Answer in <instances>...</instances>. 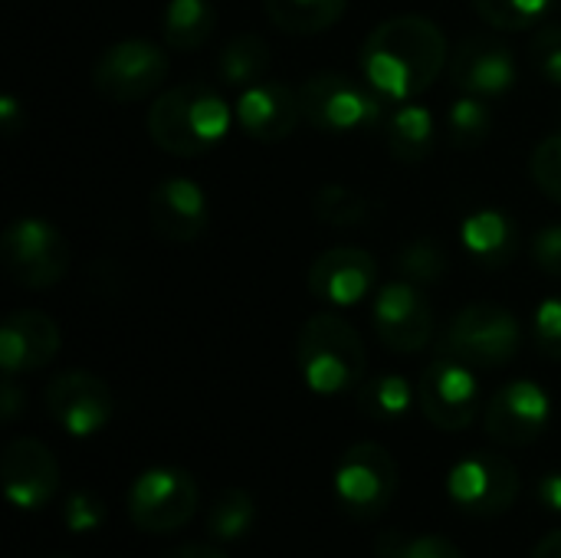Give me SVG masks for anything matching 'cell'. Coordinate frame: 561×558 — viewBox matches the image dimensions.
I'll list each match as a JSON object with an SVG mask.
<instances>
[{"instance_id":"obj_1","label":"cell","mask_w":561,"mask_h":558,"mask_svg":"<svg viewBox=\"0 0 561 558\" xmlns=\"http://www.w3.org/2000/svg\"><path fill=\"white\" fill-rule=\"evenodd\" d=\"M447 62L450 56L444 30L417 13L378 23L362 46L365 82L394 102H411L427 92Z\"/></svg>"},{"instance_id":"obj_2","label":"cell","mask_w":561,"mask_h":558,"mask_svg":"<svg viewBox=\"0 0 561 558\" xmlns=\"http://www.w3.org/2000/svg\"><path fill=\"white\" fill-rule=\"evenodd\" d=\"M233 118L237 112L227 105V99L217 89L187 82V86L164 89L151 102L145 125L161 151L174 158H194L217 148L227 138Z\"/></svg>"},{"instance_id":"obj_3","label":"cell","mask_w":561,"mask_h":558,"mask_svg":"<svg viewBox=\"0 0 561 558\" xmlns=\"http://www.w3.org/2000/svg\"><path fill=\"white\" fill-rule=\"evenodd\" d=\"M296 362L302 382L316 395H342L365 382L368 355L352 322L335 312H316L296 335Z\"/></svg>"},{"instance_id":"obj_4","label":"cell","mask_w":561,"mask_h":558,"mask_svg":"<svg viewBox=\"0 0 561 558\" xmlns=\"http://www.w3.org/2000/svg\"><path fill=\"white\" fill-rule=\"evenodd\" d=\"M296 92L302 122L325 135H355L385 115V95L345 72H316Z\"/></svg>"},{"instance_id":"obj_5","label":"cell","mask_w":561,"mask_h":558,"mask_svg":"<svg viewBox=\"0 0 561 558\" xmlns=\"http://www.w3.org/2000/svg\"><path fill=\"white\" fill-rule=\"evenodd\" d=\"M523 349L519 319L496 303H473L460 309L444 332V355L470 368H503Z\"/></svg>"},{"instance_id":"obj_6","label":"cell","mask_w":561,"mask_h":558,"mask_svg":"<svg viewBox=\"0 0 561 558\" xmlns=\"http://www.w3.org/2000/svg\"><path fill=\"white\" fill-rule=\"evenodd\" d=\"M519 470L510 457L493 451H477L457 460L447 474V493L457 510L477 520L503 516L519 497Z\"/></svg>"},{"instance_id":"obj_7","label":"cell","mask_w":561,"mask_h":558,"mask_svg":"<svg viewBox=\"0 0 561 558\" xmlns=\"http://www.w3.org/2000/svg\"><path fill=\"white\" fill-rule=\"evenodd\" d=\"M398 493V464L381 444H355L342 454L335 470V497L352 520H375L388 513Z\"/></svg>"},{"instance_id":"obj_8","label":"cell","mask_w":561,"mask_h":558,"mask_svg":"<svg viewBox=\"0 0 561 558\" xmlns=\"http://www.w3.org/2000/svg\"><path fill=\"white\" fill-rule=\"evenodd\" d=\"M7 273L26 289H49L69 270V243L43 217H20L3 230Z\"/></svg>"},{"instance_id":"obj_9","label":"cell","mask_w":561,"mask_h":558,"mask_svg":"<svg viewBox=\"0 0 561 558\" xmlns=\"http://www.w3.org/2000/svg\"><path fill=\"white\" fill-rule=\"evenodd\" d=\"M201 493L187 470L151 467L128 490V516L145 533H174L197 513Z\"/></svg>"},{"instance_id":"obj_10","label":"cell","mask_w":561,"mask_h":558,"mask_svg":"<svg viewBox=\"0 0 561 558\" xmlns=\"http://www.w3.org/2000/svg\"><path fill=\"white\" fill-rule=\"evenodd\" d=\"M168 79V56L148 39H122L108 46L92 69V86L112 102H138Z\"/></svg>"},{"instance_id":"obj_11","label":"cell","mask_w":561,"mask_h":558,"mask_svg":"<svg viewBox=\"0 0 561 558\" xmlns=\"http://www.w3.org/2000/svg\"><path fill=\"white\" fill-rule=\"evenodd\" d=\"M417 401L424 418L440 431H467L480 411V385L470 365L440 355L421 372Z\"/></svg>"},{"instance_id":"obj_12","label":"cell","mask_w":561,"mask_h":558,"mask_svg":"<svg viewBox=\"0 0 561 558\" xmlns=\"http://www.w3.org/2000/svg\"><path fill=\"white\" fill-rule=\"evenodd\" d=\"M371 322L378 339L401 355H414L434 339V309L417 283L401 280L381 286L371 299Z\"/></svg>"},{"instance_id":"obj_13","label":"cell","mask_w":561,"mask_h":558,"mask_svg":"<svg viewBox=\"0 0 561 558\" xmlns=\"http://www.w3.org/2000/svg\"><path fill=\"white\" fill-rule=\"evenodd\" d=\"M552 421V398L536 382H510L486 405V434L503 447L536 444Z\"/></svg>"},{"instance_id":"obj_14","label":"cell","mask_w":561,"mask_h":558,"mask_svg":"<svg viewBox=\"0 0 561 558\" xmlns=\"http://www.w3.org/2000/svg\"><path fill=\"white\" fill-rule=\"evenodd\" d=\"M46 414L69 437H92L112 421V391L92 372H62L46 385Z\"/></svg>"},{"instance_id":"obj_15","label":"cell","mask_w":561,"mask_h":558,"mask_svg":"<svg viewBox=\"0 0 561 558\" xmlns=\"http://www.w3.org/2000/svg\"><path fill=\"white\" fill-rule=\"evenodd\" d=\"M516 79L519 66L513 49L493 36H470L450 56V82L467 95L500 99L516 86Z\"/></svg>"},{"instance_id":"obj_16","label":"cell","mask_w":561,"mask_h":558,"mask_svg":"<svg viewBox=\"0 0 561 558\" xmlns=\"http://www.w3.org/2000/svg\"><path fill=\"white\" fill-rule=\"evenodd\" d=\"M378 280V263L362 247H332L309 266V293L329 306L348 309L368 299Z\"/></svg>"},{"instance_id":"obj_17","label":"cell","mask_w":561,"mask_h":558,"mask_svg":"<svg viewBox=\"0 0 561 558\" xmlns=\"http://www.w3.org/2000/svg\"><path fill=\"white\" fill-rule=\"evenodd\" d=\"M3 493L16 510H43L59 490V464L53 451L33 437H20L3 451Z\"/></svg>"},{"instance_id":"obj_18","label":"cell","mask_w":561,"mask_h":558,"mask_svg":"<svg viewBox=\"0 0 561 558\" xmlns=\"http://www.w3.org/2000/svg\"><path fill=\"white\" fill-rule=\"evenodd\" d=\"M233 112H237V125L243 128V135H250L253 141H266V145L286 141L302 122L299 92H293L286 82H276V79H260L240 89Z\"/></svg>"},{"instance_id":"obj_19","label":"cell","mask_w":561,"mask_h":558,"mask_svg":"<svg viewBox=\"0 0 561 558\" xmlns=\"http://www.w3.org/2000/svg\"><path fill=\"white\" fill-rule=\"evenodd\" d=\"M59 326L39 309H16L0 326V365L3 375L16 378L46 368L59 355Z\"/></svg>"},{"instance_id":"obj_20","label":"cell","mask_w":561,"mask_h":558,"mask_svg":"<svg viewBox=\"0 0 561 558\" xmlns=\"http://www.w3.org/2000/svg\"><path fill=\"white\" fill-rule=\"evenodd\" d=\"M151 227L168 243H194L210 224V201L191 178H168L148 197Z\"/></svg>"},{"instance_id":"obj_21","label":"cell","mask_w":561,"mask_h":558,"mask_svg":"<svg viewBox=\"0 0 561 558\" xmlns=\"http://www.w3.org/2000/svg\"><path fill=\"white\" fill-rule=\"evenodd\" d=\"M463 250L486 270H503L519 250V230L506 210H477L460 227Z\"/></svg>"},{"instance_id":"obj_22","label":"cell","mask_w":561,"mask_h":558,"mask_svg":"<svg viewBox=\"0 0 561 558\" xmlns=\"http://www.w3.org/2000/svg\"><path fill=\"white\" fill-rule=\"evenodd\" d=\"M437 141V122L431 109L404 102L391 118H388V151L401 164H421L434 151Z\"/></svg>"},{"instance_id":"obj_23","label":"cell","mask_w":561,"mask_h":558,"mask_svg":"<svg viewBox=\"0 0 561 558\" xmlns=\"http://www.w3.org/2000/svg\"><path fill=\"white\" fill-rule=\"evenodd\" d=\"M217 26V10L210 0H168L161 16V36L171 49H201Z\"/></svg>"},{"instance_id":"obj_24","label":"cell","mask_w":561,"mask_h":558,"mask_svg":"<svg viewBox=\"0 0 561 558\" xmlns=\"http://www.w3.org/2000/svg\"><path fill=\"white\" fill-rule=\"evenodd\" d=\"M266 69H270V43L260 33L233 36L217 56V76L230 89H247L266 79Z\"/></svg>"},{"instance_id":"obj_25","label":"cell","mask_w":561,"mask_h":558,"mask_svg":"<svg viewBox=\"0 0 561 558\" xmlns=\"http://www.w3.org/2000/svg\"><path fill=\"white\" fill-rule=\"evenodd\" d=\"M348 10V0H266V16L283 30L296 36L325 33L332 23H339Z\"/></svg>"},{"instance_id":"obj_26","label":"cell","mask_w":561,"mask_h":558,"mask_svg":"<svg viewBox=\"0 0 561 558\" xmlns=\"http://www.w3.org/2000/svg\"><path fill=\"white\" fill-rule=\"evenodd\" d=\"M414 405V388L401 375H375L358 385V411L371 421H401Z\"/></svg>"},{"instance_id":"obj_27","label":"cell","mask_w":561,"mask_h":558,"mask_svg":"<svg viewBox=\"0 0 561 558\" xmlns=\"http://www.w3.org/2000/svg\"><path fill=\"white\" fill-rule=\"evenodd\" d=\"M256 520V503L240 487H224L207 510V533L220 543H237L250 533Z\"/></svg>"},{"instance_id":"obj_28","label":"cell","mask_w":561,"mask_h":558,"mask_svg":"<svg viewBox=\"0 0 561 558\" xmlns=\"http://www.w3.org/2000/svg\"><path fill=\"white\" fill-rule=\"evenodd\" d=\"M312 210L329 227H365L375 217V201L345 184H322L312 197Z\"/></svg>"},{"instance_id":"obj_29","label":"cell","mask_w":561,"mask_h":558,"mask_svg":"<svg viewBox=\"0 0 561 558\" xmlns=\"http://www.w3.org/2000/svg\"><path fill=\"white\" fill-rule=\"evenodd\" d=\"M447 132H450V141L463 151L470 148H480L490 132H493V112H490V99H480V95H460L450 112H447Z\"/></svg>"},{"instance_id":"obj_30","label":"cell","mask_w":561,"mask_h":558,"mask_svg":"<svg viewBox=\"0 0 561 558\" xmlns=\"http://www.w3.org/2000/svg\"><path fill=\"white\" fill-rule=\"evenodd\" d=\"M398 270H401L404 280H411L417 286H431V283H440L447 276L450 260H447L444 247L434 237H417L408 247H401Z\"/></svg>"},{"instance_id":"obj_31","label":"cell","mask_w":561,"mask_h":558,"mask_svg":"<svg viewBox=\"0 0 561 558\" xmlns=\"http://www.w3.org/2000/svg\"><path fill=\"white\" fill-rule=\"evenodd\" d=\"M477 16L493 30H529L536 26L552 0H470Z\"/></svg>"},{"instance_id":"obj_32","label":"cell","mask_w":561,"mask_h":558,"mask_svg":"<svg viewBox=\"0 0 561 558\" xmlns=\"http://www.w3.org/2000/svg\"><path fill=\"white\" fill-rule=\"evenodd\" d=\"M375 553L381 558H463V553L444 536H401V533H381Z\"/></svg>"},{"instance_id":"obj_33","label":"cell","mask_w":561,"mask_h":558,"mask_svg":"<svg viewBox=\"0 0 561 558\" xmlns=\"http://www.w3.org/2000/svg\"><path fill=\"white\" fill-rule=\"evenodd\" d=\"M529 62L533 69L549 82L561 86V26L559 23H546L533 33L529 39Z\"/></svg>"},{"instance_id":"obj_34","label":"cell","mask_w":561,"mask_h":558,"mask_svg":"<svg viewBox=\"0 0 561 558\" xmlns=\"http://www.w3.org/2000/svg\"><path fill=\"white\" fill-rule=\"evenodd\" d=\"M533 178L546 197L561 204V132L542 138L533 151Z\"/></svg>"},{"instance_id":"obj_35","label":"cell","mask_w":561,"mask_h":558,"mask_svg":"<svg viewBox=\"0 0 561 558\" xmlns=\"http://www.w3.org/2000/svg\"><path fill=\"white\" fill-rule=\"evenodd\" d=\"M62 523L69 533H95L105 523V503L92 490H76L66 497Z\"/></svg>"},{"instance_id":"obj_36","label":"cell","mask_w":561,"mask_h":558,"mask_svg":"<svg viewBox=\"0 0 561 558\" xmlns=\"http://www.w3.org/2000/svg\"><path fill=\"white\" fill-rule=\"evenodd\" d=\"M533 342L546 358L561 362V296L546 299L533 316Z\"/></svg>"},{"instance_id":"obj_37","label":"cell","mask_w":561,"mask_h":558,"mask_svg":"<svg viewBox=\"0 0 561 558\" xmlns=\"http://www.w3.org/2000/svg\"><path fill=\"white\" fill-rule=\"evenodd\" d=\"M533 263L546 273V276H556L561 280V224L552 227H542L536 237H533Z\"/></svg>"},{"instance_id":"obj_38","label":"cell","mask_w":561,"mask_h":558,"mask_svg":"<svg viewBox=\"0 0 561 558\" xmlns=\"http://www.w3.org/2000/svg\"><path fill=\"white\" fill-rule=\"evenodd\" d=\"M536 497L539 503L549 510V513H559L561 516V474H546L536 487Z\"/></svg>"},{"instance_id":"obj_39","label":"cell","mask_w":561,"mask_h":558,"mask_svg":"<svg viewBox=\"0 0 561 558\" xmlns=\"http://www.w3.org/2000/svg\"><path fill=\"white\" fill-rule=\"evenodd\" d=\"M23 395H20V388H16V382L7 375V382H3V388H0V411H3V421L10 424V421H16L20 418V411H23Z\"/></svg>"},{"instance_id":"obj_40","label":"cell","mask_w":561,"mask_h":558,"mask_svg":"<svg viewBox=\"0 0 561 558\" xmlns=\"http://www.w3.org/2000/svg\"><path fill=\"white\" fill-rule=\"evenodd\" d=\"M161 558H227V553L217 549V546H207V543H191V546H174V549H168Z\"/></svg>"},{"instance_id":"obj_41","label":"cell","mask_w":561,"mask_h":558,"mask_svg":"<svg viewBox=\"0 0 561 558\" xmlns=\"http://www.w3.org/2000/svg\"><path fill=\"white\" fill-rule=\"evenodd\" d=\"M0 122H3V135L13 138L20 132V105L13 95H3L0 99Z\"/></svg>"},{"instance_id":"obj_42","label":"cell","mask_w":561,"mask_h":558,"mask_svg":"<svg viewBox=\"0 0 561 558\" xmlns=\"http://www.w3.org/2000/svg\"><path fill=\"white\" fill-rule=\"evenodd\" d=\"M533 558H561V529L549 533V536L536 546Z\"/></svg>"}]
</instances>
